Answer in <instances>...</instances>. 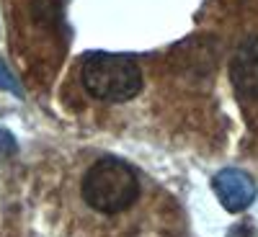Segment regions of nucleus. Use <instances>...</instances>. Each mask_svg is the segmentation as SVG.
<instances>
[{"label":"nucleus","instance_id":"6","mask_svg":"<svg viewBox=\"0 0 258 237\" xmlns=\"http://www.w3.org/2000/svg\"><path fill=\"white\" fill-rule=\"evenodd\" d=\"M13 149H16L13 137L6 132V129H0V155H8V152H13Z\"/></svg>","mask_w":258,"mask_h":237},{"label":"nucleus","instance_id":"5","mask_svg":"<svg viewBox=\"0 0 258 237\" xmlns=\"http://www.w3.org/2000/svg\"><path fill=\"white\" fill-rule=\"evenodd\" d=\"M0 88H6V91H13V93H18V96H21V88H18V83L13 80L11 70L6 67L3 62H0Z\"/></svg>","mask_w":258,"mask_h":237},{"label":"nucleus","instance_id":"1","mask_svg":"<svg viewBox=\"0 0 258 237\" xmlns=\"http://www.w3.org/2000/svg\"><path fill=\"white\" fill-rule=\"evenodd\" d=\"M140 196L135 168L119 157H103L88 168L83 178V199L101 214L126 211Z\"/></svg>","mask_w":258,"mask_h":237},{"label":"nucleus","instance_id":"4","mask_svg":"<svg viewBox=\"0 0 258 237\" xmlns=\"http://www.w3.org/2000/svg\"><path fill=\"white\" fill-rule=\"evenodd\" d=\"M230 80L243 98L258 101V34L243 39L235 49L230 62Z\"/></svg>","mask_w":258,"mask_h":237},{"label":"nucleus","instance_id":"2","mask_svg":"<svg viewBox=\"0 0 258 237\" xmlns=\"http://www.w3.org/2000/svg\"><path fill=\"white\" fill-rule=\"evenodd\" d=\"M83 88L98 101L124 103L142 91V70L129 54L96 52L83 64Z\"/></svg>","mask_w":258,"mask_h":237},{"label":"nucleus","instance_id":"3","mask_svg":"<svg viewBox=\"0 0 258 237\" xmlns=\"http://www.w3.org/2000/svg\"><path fill=\"white\" fill-rule=\"evenodd\" d=\"M212 188L217 193L220 204L232 211L240 214L255 201V181L240 168H225L212 178Z\"/></svg>","mask_w":258,"mask_h":237}]
</instances>
